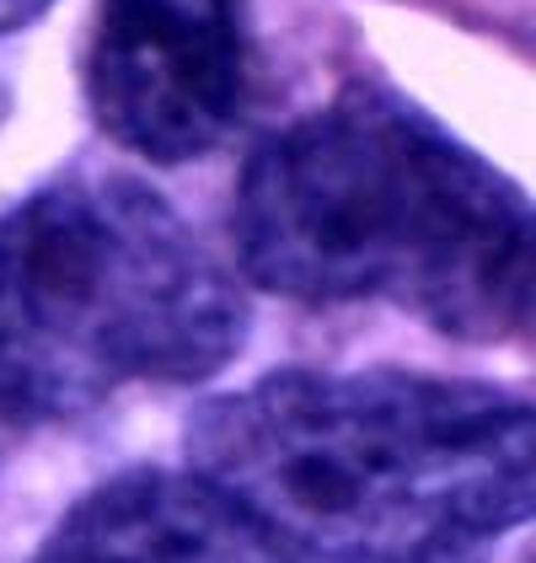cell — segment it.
<instances>
[{"label":"cell","instance_id":"cell-1","mask_svg":"<svg viewBox=\"0 0 536 563\" xmlns=\"http://www.w3.org/2000/svg\"><path fill=\"white\" fill-rule=\"evenodd\" d=\"M188 456L316 563H483L536 499L532 402L413 371H273L193 408Z\"/></svg>","mask_w":536,"mask_h":563},{"label":"cell","instance_id":"cell-2","mask_svg":"<svg viewBox=\"0 0 536 563\" xmlns=\"http://www.w3.org/2000/svg\"><path fill=\"white\" fill-rule=\"evenodd\" d=\"M231 236L242 274L290 301H387L467 344L532 328L526 194L387 87H349L268 134Z\"/></svg>","mask_w":536,"mask_h":563},{"label":"cell","instance_id":"cell-3","mask_svg":"<svg viewBox=\"0 0 536 563\" xmlns=\"http://www.w3.org/2000/svg\"><path fill=\"white\" fill-rule=\"evenodd\" d=\"M242 333L236 279L139 177L70 173L0 216V424L210 382Z\"/></svg>","mask_w":536,"mask_h":563},{"label":"cell","instance_id":"cell-4","mask_svg":"<svg viewBox=\"0 0 536 563\" xmlns=\"http://www.w3.org/2000/svg\"><path fill=\"white\" fill-rule=\"evenodd\" d=\"M247 97L242 0H102L87 48L97 130L139 162L215 151Z\"/></svg>","mask_w":536,"mask_h":563},{"label":"cell","instance_id":"cell-5","mask_svg":"<svg viewBox=\"0 0 536 563\" xmlns=\"http://www.w3.org/2000/svg\"><path fill=\"white\" fill-rule=\"evenodd\" d=\"M33 563H301L199 473L139 467L91 488Z\"/></svg>","mask_w":536,"mask_h":563},{"label":"cell","instance_id":"cell-6","mask_svg":"<svg viewBox=\"0 0 536 563\" xmlns=\"http://www.w3.org/2000/svg\"><path fill=\"white\" fill-rule=\"evenodd\" d=\"M54 0H0V33H16L27 22H38Z\"/></svg>","mask_w":536,"mask_h":563}]
</instances>
